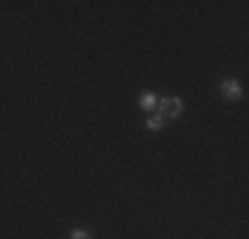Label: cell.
<instances>
[{"mask_svg": "<svg viewBox=\"0 0 249 239\" xmlns=\"http://www.w3.org/2000/svg\"><path fill=\"white\" fill-rule=\"evenodd\" d=\"M69 239H93V237H90V231H88V229H74L72 234H69Z\"/></svg>", "mask_w": 249, "mask_h": 239, "instance_id": "obj_5", "label": "cell"}, {"mask_svg": "<svg viewBox=\"0 0 249 239\" xmlns=\"http://www.w3.org/2000/svg\"><path fill=\"white\" fill-rule=\"evenodd\" d=\"M141 106H143L146 112H157V96H154L151 91L141 93Z\"/></svg>", "mask_w": 249, "mask_h": 239, "instance_id": "obj_3", "label": "cell"}, {"mask_svg": "<svg viewBox=\"0 0 249 239\" xmlns=\"http://www.w3.org/2000/svg\"><path fill=\"white\" fill-rule=\"evenodd\" d=\"M162 125H164V117L159 115V112H154V115L146 117V128H149V130H159Z\"/></svg>", "mask_w": 249, "mask_h": 239, "instance_id": "obj_4", "label": "cell"}, {"mask_svg": "<svg viewBox=\"0 0 249 239\" xmlns=\"http://www.w3.org/2000/svg\"><path fill=\"white\" fill-rule=\"evenodd\" d=\"M157 112L162 117L178 120V117H180V112H183V101L175 99V96H173V99H170V96H167V99H157Z\"/></svg>", "mask_w": 249, "mask_h": 239, "instance_id": "obj_1", "label": "cell"}, {"mask_svg": "<svg viewBox=\"0 0 249 239\" xmlns=\"http://www.w3.org/2000/svg\"><path fill=\"white\" fill-rule=\"evenodd\" d=\"M220 93L225 101H239L241 99V82L239 80H225L220 85Z\"/></svg>", "mask_w": 249, "mask_h": 239, "instance_id": "obj_2", "label": "cell"}]
</instances>
